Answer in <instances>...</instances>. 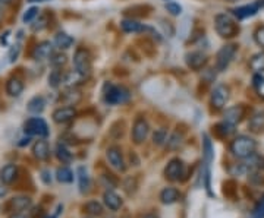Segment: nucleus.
Instances as JSON below:
<instances>
[{"label": "nucleus", "mask_w": 264, "mask_h": 218, "mask_svg": "<svg viewBox=\"0 0 264 218\" xmlns=\"http://www.w3.org/2000/svg\"><path fill=\"white\" fill-rule=\"evenodd\" d=\"M248 128L254 134H262L264 131V110H260L253 114V117L248 122Z\"/></svg>", "instance_id": "24"}, {"label": "nucleus", "mask_w": 264, "mask_h": 218, "mask_svg": "<svg viewBox=\"0 0 264 218\" xmlns=\"http://www.w3.org/2000/svg\"><path fill=\"white\" fill-rule=\"evenodd\" d=\"M166 142H167V131H166L164 128H160V129H157V131L154 132V135H153V144L157 145V146H161V145H164Z\"/></svg>", "instance_id": "38"}, {"label": "nucleus", "mask_w": 264, "mask_h": 218, "mask_svg": "<svg viewBox=\"0 0 264 218\" xmlns=\"http://www.w3.org/2000/svg\"><path fill=\"white\" fill-rule=\"evenodd\" d=\"M182 144H184V135L181 132H175L170 135V138H167L166 146H167V149L175 151V149H179L182 146Z\"/></svg>", "instance_id": "31"}, {"label": "nucleus", "mask_w": 264, "mask_h": 218, "mask_svg": "<svg viewBox=\"0 0 264 218\" xmlns=\"http://www.w3.org/2000/svg\"><path fill=\"white\" fill-rule=\"evenodd\" d=\"M0 1H3V3H13L15 0H0Z\"/></svg>", "instance_id": "53"}, {"label": "nucleus", "mask_w": 264, "mask_h": 218, "mask_svg": "<svg viewBox=\"0 0 264 218\" xmlns=\"http://www.w3.org/2000/svg\"><path fill=\"white\" fill-rule=\"evenodd\" d=\"M53 122L57 125H66L69 122H72L77 117V110L72 106H66V107H59L53 111L52 114Z\"/></svg>", "instance_id": "14"}, {"label": "nucleus", "mask_w": 264, "mask_h": 218, "mask_svg": "<svg viewBox=\"0 0 264 218\" xmlns=\"http://www.w3.org/2000/svg\"><path fill=\"white\" fill-rule=\"evenodd\" d=\"M7 35H9V31H6L4 35H1V38H0V43H1V44H7Z\"/></svg>", "instance_id": "49"}, {"label": "nucleus", "mask_w": 264, "mask_h": 218, "mask_svg": "<svg viewBox=\"0 0 264 218\" xmlns=\"http://www.w3.org/2000/svg\"><path fill=\"white\" fill-rule=\"evenodd\" d=\"M56 177L60 183H72L74 182V173L68 167H60L56 171Z\"/></svg>", "instance_id": "34"}, {"label": "nucleus", "mask_w": 264, "mask_h": 218, "mask_svg": "<svg viewBox=\"0 0 264 218\" xmlns=\"http://www.w3.org/2000/svg\"><path fill=\"white\" fill-rule=\"evenodd\" d=\"M231 152L241 158V160H245L248 158L250 155L256 154V149H257V142L253 139V138L247 137V135H239L232 142H231V146H229Z\"/></svg>", "instance_id": "2"}, {"label": "nucleus", "mask_w": 264, "mask_h": 218, "mask_svg": "<svg viewBox=\"0 0 264 218\" xmlns=\"http://www.w3.org/2000/svg\"><path fill=\"white\" fill-rule=\"evenodd\" d=\"M47 27V16L46 15H38V19L35 21V24H32V31L37 32V31H43L44 28Z\"/></svg>", "instance_id": "42"}, {"label": "nucleus", "mask_w": 264, "mask_h": 218, "mask_svg": "<svg viewBox=\"0 0 264 218\" xmlns=\"http://www.w3.org/2000/svg\"><path fill=\"white\" fill-rule=\"evenodd\" d=\"M254 88H256V91H257L259 97L264 100V76L260 79V82H257V83L254 85Z\"/></svg>", "instance_id": "46"}, {"label": "nucleus", "mask_w": 264, "mask_h": 218, "mask_svg": "<svg viewBox=\"0 0 264 218\" xmlns=\"http://www.w3.org/2000/svg\"><path fill=\"white\" fill-rule=\"evenodd\" d=\"M164 1H167V0H164Z\"/></svg>", "instance_id": "58"}, {"label": "nucleus", "mask_w": 264, "mask_h": 218, "mask_svg": "<svg viewBox=\"0 0 264 218\" xmlns=\"http://www.w3.org/2000/svg\"><path fill=\"white\" fill-rule=\"evenodd\" d=\"M18 177V167L15 164H6L0 170V180L3 185H10L16 180Z\"/></svg>", "instance_id": "20"}, {"label": "nucleus", "mask_w": 264, "mask_h": 218, "mask_svg": "<svg viewBox=\"0 0 264 218\" xmlns=\"http://www.w3.org/2000/svg\"><path fill=\"white\" fill-rule=\"evenodd\" d=\"M250 68L256 73L264 72V52H259L250 59Z\"/></svg>", "instance_id": "29"}, {"label": "nucleus", "mask_w": 264, "mask_h": 218, "mask_svg": "<svg viewBox=\"0 0 264 218\" xmlns=\"http://www.w3.org/2000/svg\"><path fill=\"white\" fill-rule=\"evenodd\" d=\"M179 198H181V192L178 191L176 188H172V186L164 188L160 193V201L166 205H172V204L178 202Z\"/></svg>", "instance_id": "25"}, {"label": "nucleus", "mask_w": 264, "mask_h": 218, "mask_svg": "<svg viewBox=\"0 0 264 218\" xmlns=\"http://www.w3.org/2000/svg\"><path fill=\"white\" fill-rule=\"evenodd\" d=\"M26 109H28L29 113H32V114H40L43 110L46 109V100L41 95H35V97H32L28 101Z\"/></svg>", "instance_id": "27"}, {"label": "nucleus", "mask_w": 264, "mask_h": 218, "mask_svg": "<svg viewBox=\"0 0 264 218\" xmlns=\"http://www.w3.org/2000/svg\"><path fill=\"white\" fill-rule=\"evenodd\" d=\"M32 155H34L37 160H40V161L49 160V157H50V148H49L47 141H44V139L37 141V142L32 145Z\"/></svg>", "instance_id": "17"}, {"label": "nucleus", "mask_w": 264, "mask_h": 218, "mask_svg": "<svg viewBox=\"0 0 264 218\" xmlns=\"http://www.w3.org/2000/svg\"><path fill=\"white\" fill-rule=\"evenodd\" d=\"M214 28L216 32L222 37V38H232L235 37L239 31L237 22L226 13H219L214 18Z\"/></svg>", "instance_id": "3"}, {"label": "nucleus", "mask_w": 264, "mask_h": 218, "mask_svg": "<svg viewBox=\"0 0 264 218\" xmlns=\"http://www.w3.org/2000/svg\"><path fill=\"white\" fill-rule=\"evenodd\" d=\"M228 1H238V0H228Z\"/></svg>", "instance_id": "54"}, {"label": "nucleus", "mask_w": 264, "mask_h": 218, "mask_svg": "<svg viewBox=\"0 0 264 218\" xmlns=\"http://www.w3.org/2000/svg\"><path fill=\"white\" fill-rule=\"evenodd\" d=\"M150 134V125L144 117H136L132 126V141L135 144H142Z\"/></svg>", "instance_id": "9"}, {"label": "nucleus", "mask_w": 264, "mask_h": 218, "mask_svg": "<svg viewBox=\"0 0 264 218\" xmlns=\"http://www.w3.org/2000/svg\"><path fill=\"white\" fill-rule=\"evenodd\" d=\"M29 207H31V198L29 196H15V198L9 199V202L6 204V210L12 211V213L25 211Z\"/></svg>", "instance_id": "16"}, {"label": "nucleus", "mask_w": 264, "mask_h": 218, "mask_svg": "<svg viewBox=\"0 0 264 218\" xmlns=\"http://www.w3.org/2000/svg\"><path fill=\"white\" fill-rule=\"evenodd\" d=\"M87 218H91V217H87Z\"/></svg>", "instance_id": "59"}, {"label": "nucleus", "mask_w": 264, "mask_h": 218, "mask_svg": "<svg viewBox=\"0 0 264 218\" xmlns=\"http://www.w3.org/2000/svg\"><path fill=\"white\" fill-rule=\"evenodd\" d=\"M24 131L29 137L47 138L49 137V126L44 119L41 117H31L24 125Z\"/></svg>", "instance_id": "6"}, {"label": "nucleus", "mask_w": 264, "mask_h": 218, "mask_svg": "<svg viewBox=\"0 0 264 218\" xmlns=\"http://www.w3.org/2000/svg\"><path fill=\"white\" fill-rule=\"evenodd\" d=\"M28 3H43V1H49V0H26Z\"/></svg>", "instance_id": "51"}, {"label": "nucleus", "mask_w": 264, "mask_h": 218, "mask_svg": "<svg viewBox=\"0 0 264 218\" xmlns=\"http://www.w3.org/2000/svg\"><path fill=\"white\" fill-rule=\"evenodd\" d=\"M238 52V46L237 44H226L223 46L219 52H217V56H216V69L219 72H225L231 62L234 60V57L237 55Z\"/></svg>", "instance_id": "5"}, {"label": "nucleus", "mask_w": 264, "mask_h": 218, "mask_svg": "<svg viewBox=\"0 0 264 218\" xmlns=\"http://www.w3.org/2000/svg\"><path fill=\"white\" fill-rule=\"evenodd\" d=\"M144 218H158V217L156 216V214H145V216H144Z\"/></svg>", "instance_id": "52"}, {"label": "nucleus", "mask_w": 264, "mask_h": 218, "mask_svg": "<svg viewBox=\"0 0 264 218\" xmlns=\"http://www.w3.org/2000/svg\"><path fill=\"white\" fill-rule=\"evenodd\" d=\"M254 40L259 46L264 47V27L257 28V31L254 32Z\"/></svg>", "instance_id": "44"}, {"label": "nucleus", "mask_w": 264, "mask_h": 218, "mask_svg": "<svg viewBox=\"0 0 264 218\" xmlns=\"http://www.w3.org/2000/svg\"><path fill=\"white\" fill-rule=\"evenodd\" d=\"M9 218H28L26 216H24L22 213H15V214H12Z\"/></svg>", "instance_id": "50"}, {"label": "nucleus", "mask_w": 264, "mask_h": 218, "mask_svg": "<svg viewBox=\"0 0 264 218\" xmlns=\"http://www.w3.org/2000/svg\"><path fill=\"white\" fill-rule=\"evenodd\" d=\"M214 132H216V135L219 138L226 139V138H229L231 135L235 134V125L228 123V122L223 120L222 123H217V125L214 126Z\"/></svg>", "instance_id": "26"}, {"label": "nucleus", "mask_w": 264, "mask_h": 218, "mask_svg": "<svg viewBox=\"0 0 264 218\" xmlns=\"http://www.w3.org/2000/svg\"><path fill=\"white\" fill-rule=\"evenodd\" d=\"M29 142H31V137L28 135L26 138H22L21 142H18V145H19V146H25V145H29Z\"/></svg>", "instance_id": "48"}, {"label": "nucleus", "mask_w": 264, "mask_h": 218, "mask_svg": "<svg viewBox=\"0 0 264 218\" xmlns=\"http://www.w3.org/2000/svg\"><path fill=\"white\" fill-rule=\"evenodd\" d=\"M84 210H85V213H87L88 216H91V217H100V216L103 214V205H102L100 202H97V201H90V202H87L85 207H84Z\"/></svg>", "instance_id": "30"}, {"label": "nucleus", "mask_w": 264, "mask_h": 218, "mask_svg": "<svg viewBox=\"0 0 264 218\" xmlns=\"http://www.w3.org/2000/svg\"><path fill=\"white\" fill-rule=\"evenodd\" d=\"M166 10L172 15V16H179L182 13V6L179 3H175V1H167L166 3Z\"/></svg>", "instance_id": "40"}, {"label": "nucleus", "mask_w": 264, "mask_h": 218, "mask_svg": "<svg viewBox=\"0 0 264 218\" xmlns=\"http://www.w3.org/2000/svg\"><path fill=\"white\" fill-rule=\"evenodd\" d=\"M207 62H209L207 55L203 53V52H200V50L189 52V53L185 55V63L192 71H201V69H204L206 65H207Z\"/></svg>", "instance_id": "12"}, {"label": "nucleus", "mask_w": 264, "mask_h": 218, "mask_svg": "<svg viewBox=\"0 0 264 218\" xmlns=\"http://www.w3.org/2000/svg\"><path fill=\"white\" fill-rule=\"evenodd\" d=\"M103 98L110 106L125 104L131 100V91L124 85H113L107 82L103 86Z\"/></svg>", "instance_id": "1"}, {"label": "nucleus", "mask_w": 264, "mask_h": 218, "mask_svg": "<svg viewBox=\"0 0 264 218\" xmlns=\"http://www.w3.org/2000/svg\"><path fill=\"white\" fill-rule=\"evenodd\" d=\"M121 28L125 34H139V32H150V34H156L158 37V32L154 28L148 27L145 24H141L132 18H125L121 21ZM160 38V37H158Z\"/></svg>", "instance_id": "8"}, {"label": "nucleus", "mask_w": 264, "mask_h": 218, "mask_svg": "<svg viewBox=\"0 0 264 218\" xmlns=\"http://www.w3.org/2000/svg\"><path fill=\"white\" fill-rule=\"evenodd\" d=\"M264 7V0H256L254 3H250V4H244V6H239L232 9V13L237 16L238 19H245V18H250V16H254L260 12V9Z\"/></svg>", "instance_id": "11"}, {"label": "nucleus", "mask_w": 264, "mask_h": 218, "mask_svg": "<svg viewBox=\"0 0 264 218\" xmlns=\"http://www.w3.org/2000/svg\"><path fill=\"white\" fill-rule=\"evenodd\" d=\"M63 100L69 104V106H75L81 100V92L77 88H68L66 92L63 94Z\"/></svg>", "instance_id": "35"}, {"label": "nucleus", "mask_w": 264, "mask_h": 218, "mask_svg": "<svg viewBox=\"0 0 264 218\" xmlns=\"http://www.w3.org/2000/svg\"><path fill=\"white\" fill-rule=\"evenodd\" d=\"M0 22H1V18H0Z\"/></svg>", "instance_id": "56"}, {"label": "nucleus", "mask_w": 264, "mask_h": 218, "mask_svg": "<svg viewBox=\"0 0 264 218\" xmlns=\"http://www.w3.org/2000/svg\"><path fill=\"white\" fill-rule=\"evenodd\" d=\"M87 81V78L84 75H81L77 71H69L63 75V83L68 88H77L79 85H82L84 82Z\"/></svg>", "instance_id": "22"}, {"label": "nucleus", "mask_w": 264, "mask_h": 218, "mask_svg": "<svg viewBox=\"0 0 264 218\" xmlns=\"http://www.w3.org/2000/svg\"><path fill=\"white\" fill-rule=\"evenodd\" d=\"M245 116V109L244 106H234V107H229L226 109L223 117H225V122L228 123H232V125H238Z\"/></svg>", "instance_id": "19"}, {"label": "nucleus", "mask_w": 264, "mask_h": 218, "mask_svg": "<svg viewBox=\"0 0 264 218\" xmlns=\"http://www.w3.org/2000/svg\"><path fill=\"white\" fill-rule=\"evenodd\" d=\"M203 157L206 160V164L210 165V163L213 161V157H214V152H213V144H211L210 138L207 135L203 137Z\"/></svg>", "instance_id": "33"}, {"label": "nucleus", "mask_w": 264, "mask_h": 218, "mask_svg": "<svg viewBox=\"0 0 264 218\" xmlns=\"http://www.w3.org/2000/svg\"><path fill=\"white\" fill-rule=\"evenodd\" d=\"M184 173L185 164L184 161L179 160V158L170 160L169 164L166 165V168H164V176H166V179L170 180V182H178V180H181L182 176H184Z\"/></svg>", "instance_id": "10"}, {"label": "nucleus", "mask_w": 264, "mask_h": 218, "mask_svg": "<svg viewBox=\"0 0 264 218\" xmlns=\"http://www.w3.org/2000/svg\"><path fill=\"white\" fill-rule=\"evenodd\" d=\"M229 86H226L225 83H219L214 86V89L211 91V97H210V103L211 107L214 110H222L226 103L229 101Z\"/></svg>", "instance_id": "7"}, {"label": "nucleus", "mask_w": 264, "mask_h": 218, "mask_svg": "<svg viewBox=\"0 0 264 218\" xmlns=\"http://www.w3.org/2000/svg\"><path fill=\"white\" fill-rule=\"evenodd\" d=\"M21 53V47H19V44H15L12 49H10V52H9V63H13V62H16L18 60V56Z\"/></svg>", "instance_id": "43"}, {"label": "nucleus", "mask_w": 264, "mask_h": 218, "mask_svg": "<svg viewBox=\"0 0 264 218\" xmlns=\"http://www.w3.org/2000/svg\"><path fill=\"white\" fill-rule=\"evenodd\" d=\"M223 186H225V188H223V192H225V195H226V196H229V198H235L237 183H235L234 180H228Z\"/></svg>", "instance_id": "41"}, {"label": "nucleus", "mask_w": 264, "mask_h": 218, "mask_svg": "<svg viewBox=\"0 0 264 218\" xmlns=\"http://www.w3.org/2000/svg\"><path fill=\"white\" fill-rule=\"evenodd\" d=\"M4 89L9 97H19L24 91V81L18 76H12L6 81Z\"/></svg>", "instance_id": "18"}, {"label": "nucleus", "mask_w": 264, "mask_h": 218, "mask_svg": "<svg viewBox=\"0 0 264 218\" xmlns=\"http://www.w3.org/2000/svg\"><path fill=\"white\" fill-rule=\"evenodd\" d=\"M56 157L60 163L63 164H69L72 161V152L68 149V146L62 142H59L56 145Z\"/></svg>", "instance_id": "28"}, {"label": "nucleus", "mask_w": 264, "mask_h": 218, "mask_svg": "<svg viewBox=\"0 0 264 218\" xmlns=\"http://www.w3.org/2000/svg\"><path fill=\"white\" fill-rule=\"evenodd\" d=\"M63 75H65V73L62 72V68H54L52 72H50L49 78H47L49 86H52V88H59L60 83H63Z\"/></svg>", "instance_id": "32"}, {"label": "nucleus", "mask_w": 264, "mask_h": 218, "mask_svg": "<svg viewBox=\"0 0 264 218\" xmlns=\"http://www.w3.org/2000/svg\"><path fill=\"white\" fill-rule=\"evenodd\" d=\"M106 157H107V161L110 163V165L119 171H125L127 165L124 161V155H122V151L119 146L113 145V146H109L107 151H106Z\"/></svg>", "instance_id": "13"}, {"label": "nucleus", "mask_w": 264, "mask_h": 218, "mask_svg": "<svg viewBox=\"0 0 264 218\" xmlns=\"http://www.w3.org/2000/svg\"><path fill=\"white\" fill-rule=\"evenodd\" d=\"M74 66L75 71L79 72L81 75H84L87 79L91 75V69H93V60L91 55L85 47H78L74 53Z\"/></svg>", "instance_id": "4"}, {"label": "nucleus", "mask_w": 264, "mask_h": 218, "mask_svg": "<svg viewBox=\"0 0 264 218\" xmlns=\"http://www.w3.org/2000/svg\"><path fill=\"white\" fill-rule=\"evenodd\" d=\"M47 218H56V217H47Z\"/></svg>", "instance_id": "55"}, {"label": "nucleus", "mask_w": 264, "mask_h": 218, "mask_svg": "<svg viewBox=\"0 0 264 218\" xmlns=\"http://www.w3.org/2000/svg\"><path fill=\"white\" fill-rule=\"evenodd\" d=\"M54 53V47L53 43L50 41H40L34 50H32V59L34 60H44V59H50Z\"/></svg>", "instance_id": "15"}, {"label": "nucleus", "mask_w": 264, "mask_h": 218, "mask_svg": "<svg viewBox=\"0 0 264 218\" xmlns=\"http://www.w3.org/2000/svg\"><path fill=\"white\" fill-rule=\"evenodd\" d=\"M41 174H43V176H41V179H43V182H44L46 185H50V183H52V177H50V179L47 177V176H49V171H43Z\"/></svg>", "instance_id": "47"}, {"label": "nucleus", "mask_w": 264, "mask_h": 218, "mask_svg": "<svg viewBox=\"0 0 264 218\" xmlns=\"http://www.w3.org/2000/svg\"><path fill=\"white\" fill-rule=\"evenodd\" d=\"M103 201H105V205L110 210V211H118L122 208V199L118 193H115L113 191H106L103 195Z\"/></svg>", "instance_id": "21"}, {"label": "nucleus", "mask_w": 264, "mask_h": 218, "mask_svg": "<svg viewBox=\"0 0 264 218\" xmlns=\"http://www.w3.org/2000/svg\"><path fill=\"white\" fill-rule=\"evenodd\" d=\"M78 179H79V189L81 192H87L90 189V176L85 167L78 168Z\"/></svg>", "instance_id": "36"}, {"label": "nucleus", "mask_w": 264, "mask_h": 218, "mask_svg": "<svg viewBox=\"0 0 264 218\" xmlns=\"http://www.w3.org/2000/svg\"><path fill=\"white\" fill-rule=\"evenodd\" d=\"M256 218H262V217H256Z\"/></svg>", "instance_id": "57"}, {"label": "nucleus", "mask_w": 264, "mask_h": 218, "mask_svg": "<svg viewBox=\"0 0 264 218\" xmlns=\"http://www.w3.org/2000/svg\"><path fill=\"white\" fill-rule=\"evenodd\" d=\"M53 44H54L59 50H68V49L72 47V44H74V38H72L69 34L60 31V32H57V34L54 35Z\"/></svg>", "instance_id": "23"}, {"label": "nucleus", "mask_w": 264, "mask_h": 218, "mask_svg": "<svg viewBox=\"0 0 264 218\" xmlns=\"http://www.w3.org/2000/svg\"><path fill=\"white\" fill-rule=\"evenodd\" d=\"M254 214H256V217L264 218V195L262 196V199L257 202V205L254 208Z\"/></svg>", "instance_id": "45"}, {"label": "nucleus", "mask_w": 264, "mask_h": 218, "mask_svg": "<svg viewBox=\"0 0 264 218\" xmlns=\"http://www.w3.org/2000/svg\"><path fill=\"white\" fill-rule=\"evenodd\" d=\"M38 15H40V9L37 6H31L29 9H26L25 13L22 15V22L24 24H31Z\"/></svg>", "instance_id": "37"}, {"label": "nucleus", "mask_w": 264, "mask_h": 218, "mask_svg": "<svg viewBox=\"0 0 264 218\" xmlns=\"http://www.w3.org/2000/svg\"><path fill=\"white\" fill-rule=\"evenodd\" d=\"M66 55L65 53H53L50 57V63H52L53 68H62L66 65Z\"/></svg>", "instance_id": "39"}]
</instances>
